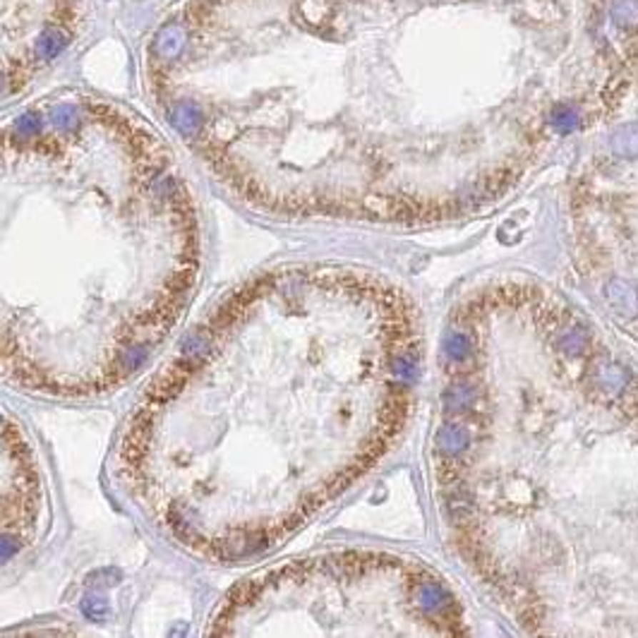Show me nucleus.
Wrapping results in <instances>:
<instances>
[{
	"label": "nucleus",
	"instance_id": "obj_3",
	"mask_svg": "<svg viewBox=\"0 0 638 638\" xmlns=\"http://www.w3.org/2000/svg\"><path fill=\"white\" fill-rule=\"evenodd\" d=\"M209 636H463L452 588L422 562L332 552L250 576L211 614Z\"/></svg>",
	"mask_w": 638,
	"mask_h": 638
},
{
	"label": "nucleus",
	"instance_id": "obj_1",
	"mask_svg": "<svg viewBox=\"0 0 638 638\" xmlns=\"http://www.w3.org/2000/svg\"><path fill=\"white\" fill-rule=\"evenodd\" d=\"M422 365L415 302L344 264L269 269L192 329L134 403L116 468L183 547H276L399 442Z\"/></svg>",
	"mask_w": 638,
	"mask_h": 638
},
{
	"label": "nucleus",
	"instance_id": "obj_8",
	"mask_svg": "<svg viewBox=\"0 0 638 638\" xmlns=\"http://www.w3.org/2000/svg\"><path fill=\"white\" fill-rule=\"evenodd\" d=\"M612 146L622 156H638V125H627L622 130H617V134L612 137Z\"/></svg>",
	"mask_w": 638,
	"mask_h": 638
},
{
	"label": "nucleus",
	"instance_id": "obj_9",
	"mask_svg": "<svg viewBox=\"0 0 638 638\" xmlns=\"http://www.w3.org/2000/svg\"><path fill=\"white\" fill-rule=\"evenodd\" d=\"M552 125L557 127V130H559L562 134H569V132H574L576 127H579V113H576L574 109H571V106H557V109L552 111Z\"/></svg>",
	"mask_w": 638,
	"mask_h": 638
},
{
	"label": "nucleus",
	"instance_id": "obj_5",
	"mask_svg": "<svg viewBox=\"0 0 638 638\" xmlns=\"http://www.w3.org/2000/svg\"><path fill=\"white\" fill-rule=\"evenodd\" d=\"M604 300L619 317H636L638 314V291L629 281L612 279L604 286Z\"/></svg>",
	"mask_w": 638,
	"mask_h": 638
},
{
	"label": "nucleus",
	"instance_id": "obj_7",
	"mask_svg": "<svg viewBox=\"0 0 638 638\" xmlns=\"http://www.w3.org/2000/svg\"><path fill=\"white\" fill-rule=\"evenodd\" d=\"M586 348H588V334L579 327L567 329V332H562V336L557 339V351H562L564 355H569V358L581 355Z\"/></svg>",
	"mask_w": 638,
	"mask_h": 638
},
{
	"label": "nucleus",
	"instance_id": "obj_6",
	"mask_svg": "<svg viewBox=\"0 0 638 638\" xmlns=\"http://www.w3.org/2000/svg\"><path fill=\"white\" fill-rule=\"evenodd\" d=\"M595 379H597V384H600V389H604V392H609V394H619L631 384V374L624 367L614 365V362H602V365H597Z\"/></svg>",
	"mask_w": 638,
	"mask_h": 638
},
{
	"label": "nucleus",
	"instance_id": "obj_2",
	"mask_svg": "<svg viewBox=\"0 0 638 638\" xmlns=\"http://www.w3.org/2000/svg\"><path fill=\"white\" fill-rule=\"evenodd\" d=\"M192 192L154 132L101 101L22 113L3 144V369L60 399L116 392L199 279Z\"/></svg>",
	"mask_w": 638,
	"mask_h": 638
},
{
	"label": "nucleus",
	"instance_id": "obj_4",
	"mask_svg": "<svg viewBox=\"0 0 638 638\" xmlns=\"http://www.w3.org/2000/svg\"><path fill=\"white\" fill-rule=\"evenodd\" d=\"M39 519V473L31 447L10 415L3 425V542L5 559L24 547Z\"/></svg>",
	"mask_w": 638,
	"mask_h": 638
}]
</instances>
